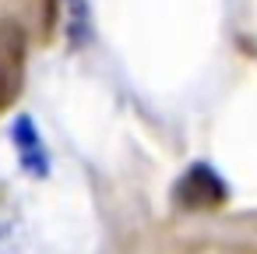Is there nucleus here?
<instances>
[{
    "label": "nucleus",
    "instance_id": "obj_1",
    "mask_svg": "<svg viewBox=\"0 0 257 254\" xmlns=\"http://www.w3.org/2000/svg\"><path fill=\"white\" fill-rule=\"evenodd\" d=\"M29 36L18 22H0V113L11 110L25 89Z\"/></svg>",
    "mask_w": 257,
    "mask_h": 254
},
{
    "label": "nucleus",
    "instance_id": "obj_2",
    "mask_svg": "<svg viewBox=\"0 0 257 254\" xmlns=\"http://www.w3.org/2000/svg\"><path fill=\"white\" fill-rule=\"evenodd\" d=\"M225 198H229L225 180H222L211 166H204V162L190 166V170L176 180V201H180L183 208H215V205H222Z\"/></svg>",
    "mask_w": 257,
    "mask_h": 254
},
{
    "label": "nucleus",
    "instance_id": "obj_3",
    "mask_svg": "<svg viewBox=\"0 0 257 254\" xmlns=\"http://www.w3.org/2000/svg\"><path fill=\"white\" fill-rule=\"evenodd\" d=\"M15 148H18V159H22V166H25L29 173L46 177L50 159H46V145H43V138H39L32 117H18V120H15Z\"/></svg>",
    "mask_w": 257,
    "mask_h": 254
},
{
    "label": "nucleus",
    "instance_id": "obj_4",
    "mask_svg": "<svg viewBox=\"0 0 257 254\" xmlns=\"http://www.w3.org/2000/svg\"><path fill=\"white\" fill-rule=\"evenodd\" d=\"M0 254H18V243H15V226L0 215Z\"/></svg>",
    "mask_w": 257,
    "mask_h": 254
}]
</instances>
